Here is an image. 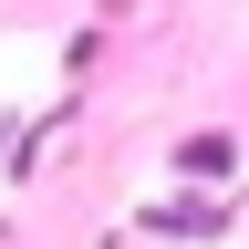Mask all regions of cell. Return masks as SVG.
Masks as SVG:
<instances>
[{
	"label": "cell",
	"instance_id": "6da1fadb",
	"mask_svg": "<svg viewBox=\"0 0 249 249\" xmlns=\"http://www.w3.org/2000/svg\"><path fill=\"white\" fill-rule=\"evenodd\" d=\"M177 166H187V177H218V166H229V135H187Z\"/></svg>",
	"mask_w": 249,
	"mask_h": 249
}]
</instances>
